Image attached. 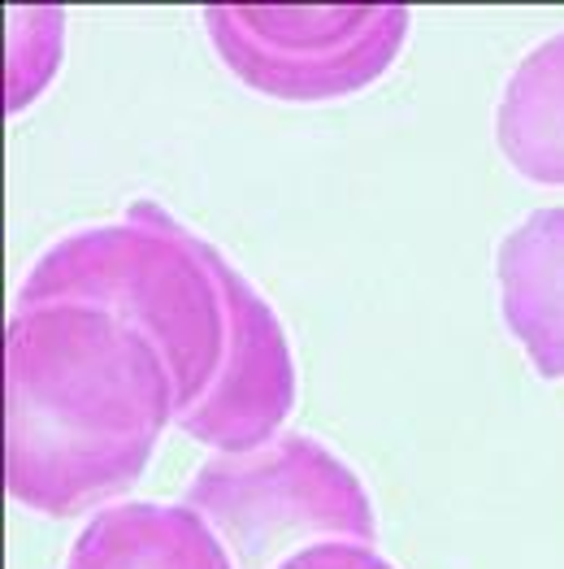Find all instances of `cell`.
<instances>
[{
    "label": "cell",
    "instance_id": "6da1fadb",
    "mask_svg": "<svg viewBox=\"0 0 564 569\" xmlns=\"http://www.w3.org/2000/svg\"><path fill=\"white\" fill-rule=\"evenodd\" d=\"M4 487L44 518H79L135 487L179 387L161 348L95 305L13 309L4 335Z\"/></svg>",
    "mask_w": 564,
    "mask_h": 569
},
{
    "label": "cell",
    "instance_id": "7a4b0ae2",
    "mask_svg": "<svg viewBox=\"0 0 564 569\" xmlns=\"http://www.w3.org/2000/svg\"><path fill=\"white\" fill-rule=\"evenodd\" d=\"M95 305L127 318L165 357L179 387V418L191 413L226 361V300L188 227L135 200L127 222H100L57 239L18 287V309Z\"/></svg>",
    "mask_w": 564,
    "mask_h": 569
},
{
    "label": "cell",
    "instance_id": "3957f363",
    "mask_svg": "<svg viewBox=\"0 0 564 569\" xmlns=\"http://www.w3.org/2000/svg\"><path fill=\"white\" fill-rule=\"evenodd\" d=\"M183 505L218 530L239 569L274 566L282 552H300L304 539H377L365 482L313 435H279L243 457H209L188 482Z\"/></svg>",
    "mask_w": 564,
    "mask_h": 569
},
{
    "label": "cell",
    "instance_id": "277c9868",
    "mask_svg": "<svg viewBox=\"0 0 564 569\" xmlns=\"http://www.w3.org/2000/svg\"><path fill=\"white\" fill-rule=\"evenodd\" d=\"M200 18L218 61L248 92L322 104L374 88L395 66L413 13L400 4H213Z\"/></svg>",
    "mask_w": 564,
    "mask_h": 569
},
{
    "label": "cell",
    "instance_id": "5b68a950",
    "mask_svg": "<svg viewBox=\"0 0 564 569\" xmlns=\"http://www.w3.org/2000/svg\"><path fill=\"white\" fill-rule=\"evenodd\" d=\"M195 248L209 261L226 300V361L213 391L174 427L191 435L195 443L218 448L222 457H243L274 443L282 435V422L291 418L295 391H300L295 357L279 313L243 279L235 261L200 236H195Z\"/></svg>",
    "mask_w": 564,
    "mask_h": 569
},
{
    "label": "cell",
    "instance_id": "8992f818",
    "mask_svg": "<svg viewBox=\"0 0 564 569\" xmlns=\"http://www.w3.org/2000/svg\"><path fill=\"white\" fill-rule=\"evenodd\" d=\"M500 313L538 379L564 382V204L534 209L495 248Z\"/></svg>",
    "mask_w": 564,
    "mask_h": 569
},
{
    "label": "cell",
    "instance_id": "52a82bcc",
    "mask_svg": "<svg viewBox=\"0 0 564 569\" xmlns=\"http://www.w3.org/2000/svg\"><path fill=\"white\" fill-rule=\"evenodd\" d=\"M66 569H235V561L188 505L122 500L83 526Z\"/></svg>",
    "mask_w": 564,
    "mask_h": 569
},
{
    "label": "cell",
    "instance_id": "ba28073f",
    "mask_svg": "<svg viewBox=\"0 0 564 569\" xmlns=\"http://www.w3.org/2000/svg\"><path fill=\"white\" fill-rule=\"evenodd\" d=\"M495 143L521 179L564 188V31L530 48L508 74Z\"/></svg>",
    "mask_w": 564,
    "mask_h": 569
},
{
    "label": "cell",
    "instance_id": "9c48e42d",
    "mask_svg": "<svg viewBox=\"0 0 564 569\" xmlns=\"http://www.w3.org/2000/svg\"><path fill=\"white\" fill-rule=\"evenodd\" d=\"M274 569H395L386 557H377L374 543H343V539H330V543H309L300 552H291L286 561H279Z\"/></svg>",
    "mask_w": 564,
    "mask_h": 569
}]
</instances>
